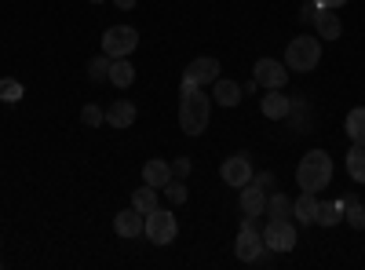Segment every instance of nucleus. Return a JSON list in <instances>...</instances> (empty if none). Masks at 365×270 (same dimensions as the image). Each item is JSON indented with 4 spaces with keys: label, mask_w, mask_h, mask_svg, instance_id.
<instances>
[{
    "label": "nucleus",
    "mask_w": 365,
    "mask_h": 270,
    "mask_svg": "<svg viewBox=\"0 0 365 270\" xmlns=\"http://www.w3.org/2000/svg\"><path fill=\"white\" fill-rule=\"evenodd\" d=\"M296 183H299V190L322 194V190L332 183V157L325 154V150H307V154L299 157Z\"/></svg>",
    "instance_id": "obj_1"
},
{
    "label": "nucleus",
    "mask_w": 365,
    "mask_h": 270,
    "mask_svg": "<svg viewBox=\"0 0 365 270\" xmlns=\"http://www.w3.org/2000/svg\"><path fill=\"white\" fill-rule=\"evenodd\" d=\"M208 113H212V99L201 92V88L179 95V128L187 135H201L208 128Z\"/></svg>",
    "instance_id": "obj_2"
},
{
    "label": "nucleus",
    "mask_w": 365,
    "mask_h": 270,
    "mask_svg": "<svg viewBox=\"0 0 365 270\" xmlns=\"http://www.w3.org/2000/svg\"><path fill=\"white\" fill-rule=\"evenodd\" d=\"M318 63H322V37L299 33L296 41H289V48H285L289 73H311V70H318Z\"/></svg>",
    "instance_id": "obj_3"
},
{
    "label": "nucleus",
    "mask_w": 365,
    "mask_h": 270,
    "mask_svg": "<svg viewBox=\"0 0 365 270\" xmlns=\"http://www.w3.org/2000/svg\"><path fill=\"white\" fill-rule=\"evenodd\" d=\"M135 48H139L135 26H110L103 33V55H110V58H128Z\"/></svg>",
    "instance_id": "obj_4"
},
{
    "label": "nucleus",
    "mask_w": 365,
    "mask_h": 270,
    "mask_svg": "<svg viewBox=\"0 0 365 270\" xmlns=\"http://www.w3.org/2000/svg\"><path fill=\"white\" fill-rule=\"evenodd\" d=\"M175 234H179V223H175V216L168 212V208H154V212L146 216L143 237H146L150 245H172Z\"/></svg>",
    "instance_id": "obj_5"
},
{
    "label": "nucleus",
    "mask_w": 365,
    "mask_h": 270,
    "mask_svg": "<svg viewBox=\"0 0 365 270\" xmlns=\"http://www.w3.org/2000/svg\"><path fill=\"white\" fill-rule=\"evenodd\" d=\"M263 245L270 252H292L296 249V227H292V219H270L263 227Z\"/></svg>",
    "instance_id": "obj_6"
},
{
    "label": "nucleus",
    "mask_w": 365,
    "mask_h": 270,
    "mask_svg": "<svg viewBox=\"0 0 365 270\" xmlns=\"http://www.w3.org/2000/svg\"><path fill=\"white\" fill-rule=\"evenodd\" d=\"M220 58L216 55H201V58H194V63L182 70V81L187 84H194V88H205V84H216L220 81Z\"/></svg>",
    "instance_id": "obj_7"
},
{
    "label": "nucleus",
    "mask_w": 365,
    "mask_h": 270,
    "mask_svg": "<svg viewBox=\"0 0 365 270\" xmlns=\"http://www.w3.org/2000/svg\"><path fill=\"white\" fill-rule=\"evenodd\" d=\"M252 77L259 88H285L289 84V66L278 63V58H256Z\"/></svg>",
    "instance_id": "obj_8"
},
{
    "label": "nucleus",
    "mask_w": 365,
    "mask_h": 270,
    "mask_svg": "<svg viewBox=\"0 0 365 270\" xmlns=\"http://www.w3.org/2000/svg\"><path fill=\"white\" fill-rule=\"evenodd\" d=\"M220 175H223V183L227 187H245V183H252V161H249V154H234V157H227L223 161V168H220Z\"/></svg>",
    "instance_id": "obj_9"
},
{
    "label": "nucleus",
    "mask_w": 365,
    "mask_h": 270,
    "mask_svg": "<svg viewBox=\"0 0 365 270\" xmlns=\"http://www.w3.org/2000/svg\"><path fill=\"white\" fill-rule=\"evenodd\" d=\"M263 252H267V245H263V230L241 227V230H237V245H234V256H237L241 263H256Z\"/></svg>",
    "instance_id": "obj_10"
},
{
    "label": "nucleus",
    "mask_w": 365,
    "mask_h": 270,
    "mask_svg": "<svg viewBox=\"0 0 365 270\" xmlns=\"http://www.w3.org/2000/svg\"><path fill=\"white\" fill-rule=\"evenodd\" d=\"M289 106H292V99L282 92V88H267V95L259 99V113L270 117V121H285V117H289Z\"/></svg>",
    "instance_id": "obj_11"
},
{
    "label": "nucleus",
    "mask_w": 365,
    "mask_h": 270,
    "mask_svg": "<svg viewBox=\"0 0 365 270\" xmlns=\"http://www.w3.org/2000/svg\"><path fill=\"white\" fill-rule=\"evenodd\" d=\"M113 230H117V237H143L146 216L139 212V208H125V212L113 216Z\"/></svg>",
    "instance_id": "obj_12"
},
{
    "label": "nucleus",
    "mask_w": 365,
    "mask_h": 270,
    "mask_svg": "<svg viewBox=\"0 0 365 270\" xmlns=\"http://www.w3.org/2000/svg\"><path fill=\"white\" fill-rule=\"evenodd\" d=\"M237 204H241V212H245V216H263V208H267V190L256 187V183H245V187H241Z\"/></svg>",
    "instance_id": "obj_13"
},
{
    "label": "nucleus",
    "mask_w": 365,
    "mask_h": 270,
    "mask_svg": "<svg viewBox=\"0 0 365 270\" xmlns=\"http://www.w3.org/2000/svg\"><path fill=\"white\" fill-rule=\"evenodd\" d=\"M314 29H318V37H322V41H340L344 22L336 19V11H332V8H318V15H314Z\"/></svg>",
    "instance_id": "obj_14"
},
{
    "label": "nucleus",
    "mask_w": 365,
    "mask_h": 270,
    "mask_svg": "<svg viewBox=\"0 0 365 270\" xmlns=\"http://www.w3.org/2000/svg\"><path fill=\"white\" fill-rule=\"evenodd\" d=\"M172 179H175V175H172V165L161 161V157H154V161H146V165H143V183H150V187L165 190Z\"/></svg>",
    "instance_id": "obj_15"
},
{
    "label": "nucleus",
    "mask_w": 365,
    "mask_h": 270,
    "mask_svg": "<svg viewBox=\"0 0 365 270\" xmlns=\"http://www.w3.org/2000/svg\"><path fill=\"white\" fill-rule=\"evenodd\" d=\"M106 125L110 128H132L135 125V106L128 99H113L106 110Z\"/></svg>",
    "instance_id": "obj_16"
},
{
    "label": "nucleus",
    "mask_w": 365,
    "mask_h": 270,
    "mask_svg": "<svg viewBox=\"0 0 365 270\" xmlns=\"http://www.w3.org/2000/svg\"><path fill=\"white\" fill-rule=\"evenodd\" d=\"M314 216H318V194L303 190L292 201V219H299V227H307V223H314Z\"/></svg>",
    "instance_id": "obj_17"
},
{
    "label": "nucleus",
    "mask_w": 365,
    "mask_h": 270,
    "mask_svg": "<svg viewBox=\"0 0 365 270\" xmlns=\"http://www.w3.org/2000/svg\"><path fill=\"white\" fill-rule=\"evenodd\" d=\"M212 99H216L220 106H237L241 103V84L237 81H227V77H220L216 84H212Z\"/></svg>",
    "instance_id": "obj_18"
},
{
    "label": "nucleus",
    "mask_w": 365,
    "mask_h": 270,
    "mask_svg": "<svg viewBox=\"0 0 365 270\" xmlns=\"http://www.w3.org/2000/svg\"><path fill=\"white\" fill-rule=\"evenodd\" d=\"M263 216H267V219H292V197H289V194H270Z\"/></svg>",
    "instance_id": "obj_19"
},
{
    "label": "nucleus",
    "mask_w": 365,
    "mask_h": 270,
    "mask_svg": "<svg viewBox=\"0 0 365 270\" xmlns=\"http://www.w3.org/2000/svg\"><path fill=\"white\" fill-rule=\"evenodd\" d=\"M347 175L354 183H365V142H351L347 150Z\"/></svg>",
    "instance_id": "obj_20"
},
{
    "label": "nucleus",
    "mask_w": 365,
    "mask_h": 270,
    "mask_svg": "<svg viewBox=\"0 0 365 270\" xmlns=\"http://www.w3.org/2000/svg\"><path fill=\"white\" fill-rule=\"evenodd\" d=\"M135 81V66L128 63V58H113L110 63V84L113 88H128Z\"/></svg>",
    "instance_id": "obj_21"
},
{
    "label": "nucleus",
    "mask_w": 365,
    "mask_h": 270,
    "mask_svg": "<svg viewBox=\"0 0 365 270\" xmlns=\"http://www.w3.org/2000/svg\"><path fill=\"white\" fill-rule=\"evenodd\" d=\"M285 121H292V128L296 132H311V110H307V99H292V106H289V117Z\"/></svg>",
    "instance_id": "obj_22"
},
{
    "label": "nucleus",
    "mask_w": 365,
    "mask_h": 270,
    "mask_svg": "<svg viewBox=\"0 0 365 270\" xmlns=\"http://www.w3.org/2000/svg\"><path fill=\"white\" fill-rule=\"evenodd\" d=\"M344 132L351 142H365V106H354L344 121Z\"/></svg>",
    "instance_id": "obj_23"
},
{
    "label": "nucleus",
    "mask_w": 365,
    "mask_h": 270,
    "mask_svg": "<svg viewBox=\"0 0 365 270\" xmlns=\"http://www.w3.org/2000/svg\"><path fill=\"white\" fill-rule=\"evenodd\" d=\"M340 219H344V197L340 201H329V204L318 201V216H314L318 227H336Z\"/></svg>",
    "instance_id": "obj_24"
},
{
    "label": "nucleus",
    "mask_w": 365,
    "mask_h": 270,
    "mask_svg": "<svg viewBox=\"0 0 365 270\" xmlns=\"http://www.w3.org/2000/svg\"><path fill=\"white\" fill-rule=\"evenodd\" d=\"M132 208H139V212L143 216H150V212H154V208H158V187H139L135 194H132Z\"/></svg>",
    "instance_id": "obj_25"
},
{
    "label": "nucleus",
    "mask_w": 365,
    "mask_h": 270,
    "mask_svg": "<svg viewBox=\"0 0 365 270\" xmlns=\"http://www.w3.org/2000/svg\"><path fill=\"white\" fill-rule=\"evenodd\" d=\"M22 95H26L22 81H15V77H0V103L15 106V103H22Z\"/></svg>",
    "instance_id": "obj_26"
},
{
    "label": "nucleus",
    "mask_w": 365,
    "mask_h": 270,
    "mask_svg": "<svg viewBox=\"0 0 365 270\" xmlns=\"http://www.w3.org/2000/svg\"><path fill=\"white\" fill-rule=\"evenodd\" d=\"M344 219H347L354 230H365V204L354 201V197H344Z\"/></svg>",
    "instance_id": "obj_27"
},
{
    "label": "nucleus",
    "mask_w": 365,
    "mask_h": 270,
    "mask_svg": "<svg viewBox=\"0 0 365 270\" xmlns=\"http://www.w3.org/2000/svg\"><path fill=\"white\" fill-rule=\"evenodd\" d=\"M110 63H113V58L110 55H99V58H91V63H88V77L91 81H110Z\"/></svg>",
    "instance_id": "obj_28"
},
{
    "label": "nucleus",
    "mask_w": 365,
    "mask_h": 270,
    "mask_svg": "<svg viewBox=\"0 0 365 270\" xmlns=\"http://www.w3.org/2000/svg\"><path fill=\"white\" fill-rule=\"evenodd\" d=\"M103 121H106V113H103L96 103H88V106L81 110V125H84V128H99Z\"/></svg>",
    "instance_id": "obj_29"
},
{
    "label": "nucleus",
    "mask_w": 365,
    "mask_h": 270,
    "mask_svg": "<svg viewBox=\"0 0 365 270\" xmlns=\"http://www.w3.org/2000/svg\"><path fill=\"white\" fill-rule=\"evenodd\" d=\"M165 194H168V201H172V204H182V201H187V187H182V183H175V179H172L168 187H165Z\"/></svg>",
    "instance_id": "obj_30"
},
{
    "label": "nucleus",
    "mask_w": 365,
    "mask_h": 270,
    "mask_svg": "<svg viewBox=\"0 0 365 270\" xmlns=\"http://www.w3.org/2000/svg\"><path fill=\"white\" fill-rule=\"evenodd\" d=\"M172 175L187 179V175H190V157H179V161H172Z\"/></svg>",
    "instance_id": "obj_31"
},
{
    "label": "nucleus",
    "mask_w": 365,
    "mask_h": 270,
    "mask_svg": "<svg viewBox=\"0 0 365 270\" xmlns=\"http://www.w3.org/2000/svg\"><path fill=\"white\" fill-rule=\"evenodd\" d=\"M314 15H318V0H314V4H303V8H299V22H314Z\"/></svg>",
    "instance_id": "obj_32"
},
{
    "label": "nucleus",
    "mask_w": 365,
    "mask_h": 270,
    "mask_svg": "<svg viewBox=\"0 0 365 270\" xmlns=\"http://www.w3.org/2000/svg\"><path fill=\"white\" fill-rule=\"evenodd\" d=\"M252 183L267 190V187H274V175H270V172H259V175H252Z\"/></svg>",
    "instance_id": "obj_33"
},
{
    "label": "nucleus",
    "mask_w": 365,
    "mask_h": 270,
    "mask_svg": "<svg viewBox=\"0 0 365 270\" xmlns=\"http://www.w3.org/2000/svg\"><path fill=\"white\" fill-rule=\"evenodd\" d=\"M344 4H347V0H318V8H332V11L344 8Z\"/></svg>",
    "instance_id": "obj_34"
},
{
    "label": "nucleus",
    "mask_w": 365,
    "mask_h": 270,
    "mask_svg": "<svg viewBox=\"0 0 365 270\" xmlns=\"http://www.w3.org/2000/svg\"><path fill=\"white\" fill-rule=\"evenodd\" d=\"M113 4H117L120 11H132V8H135V0H113Z\"/></svg>",
    "instance_id": "obj_35"
},
{
    "label": "nucleus",
    "mask_w": 365,
    "mask_h": 270,
    "mask_svg": "<svg viewBox=\"0 0 365 270\" xmlns=\"http://www.w3.org/2000/svg\"><path fill=\"white\" fill-rule=\"evenodd\" d=\"M91 4H103V0H91Z\"/></svg>",
    "instance_id": "obj_36"
}]
</instances>
